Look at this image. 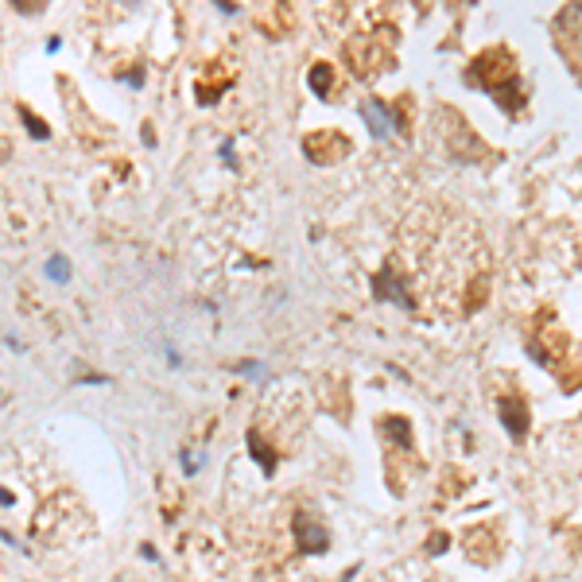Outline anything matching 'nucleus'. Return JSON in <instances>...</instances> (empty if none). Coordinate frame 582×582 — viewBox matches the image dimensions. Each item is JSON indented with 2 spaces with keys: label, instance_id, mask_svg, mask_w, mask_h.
<instances>
[{
  "label": "nucleus",
  "instance_id": "obj_7",
  "mask_svg": "<svg viewBox=\"0 0 582 582\" xmlns=\"http://www.w3.org/2000/svg\"><path fill=\"white\" fill-rule=\"evenodd\" d=\"M249 450H252V458H257V462L264 466V470H272V466H276V462H272V454H268V450L260 447V439H257V435H249Z\"/></svg>",
  "mask_w": 582,
  "mask_h": 582
},
{
  "label": "nucleus",
  "instance_id": "obj_6",
  "mask_svg": "<svg viewBox=\"0 0 582 582\" xmlns=\"http://www.w3.org/2000/svg\"><path fill=\"white\" fill-rule=\"evenodd\" d=\"M47 276H50L55 283H67V280H70V264H67L62 257H50V260H47Z\"/></svg>",
  "mask_w": 582,
  "mask_h": 582
},
{
  "label": "nucleus",
  "instance_id": "obj_4",
  "mask_svg": "<svg viewBox=\"0 0 582 582\" xmlns=\"http://www.w3.org/2000/svg\"><path fill=\"white\" fill-rule=\"evenodd\" d=\"M295 532H299L303 551H326V536L318 524H307V516H295Z\"/></svg>",
  "mask_w": 582,
  "mask_h": 582
},
{
  "label": "nucleus",
  "instance_id": "obj_1",
  "mask_svg": "<svg viewBox=\"0 0 582 582\" xmlns=\"http://www.w3.org/2000/svg\"><path fill=\"white\" fill-rule=\"evenodd\" d=\"M373 295H377V299H388V303H396V307L412 311V295H407V287L396 280V276H392V268H381V272H377Z\"/></svg>",
  "mask_w": 582,
  "mask_h": 582
},
{
  "label": "nucleus",
  "instance_id": "obj_3",
  "mask_svg": "<svg viewBox=\"0 0 582 582\" xmlns=\"http://www.w3.org/2000/svg\"><path fill=\"white\" fill-rule=\"evenodd\" d=\"M501 424L508 427L513 439H520V435L528 431V407H520L516 400H505V404H501Z\"/></svg>",
  "mask_w": 582,
  "mask_h": 582
},
{
  "label": "nucleus",
  "instance_id": "obj_2",
  "mask_svg": "<svg viewBox=\"0 0 582 582\" xmlns=\"http://www.w3.org/2000/svg\"><path fill=\"white\" fill-rule=\"evenodd\" d=\"M361 116H365L369 133H373L377 140H388V136H392V128H396V116H392V113H388V109H384L377 97H369L365 105H361Z\"/></svg>",
  "mask_w": 582,
  "mask_h": 582
},
{
  "label": "nucleus",
  "instance_id": "obj_8",
  "mask_svg": "<svg viewBox=\"0 0 582 582\" xmlns=\"http://www.w3.org/2000/svg\"><path fill=\"white\" fill-rule=\"evenodd\" d=\"M24 121H27V128H32V133L39 136V140H47V125H43L39 116H32V113H27V109H24Z\"/></svg>",
  "mask_w": 582,
  "mask_h": 582
},
{
  "label": "nucleus",
  "instance_id": "obj_9",
  "mask_svg": "<svg viewBox=\"0 0 582 582\" xmlns=\"http://www.w3.org/2000/svg\"><path fill=\"white\" fill-rule=\"evenodd\" d=\"M4 151H8V144H0V156H4Z\"/></svg>",
  "mask_w": 582,
  "mask_h": 582
},
{
  "label": "nucleus",
  "instance_id": "obj_5",
  "mask_svg": "<svg viewBox=\"0 0 582 582\" xmlns=\"http://www.w3.org/2000/svg\"><path fill=\"white\" fill-rule=\"evenodd\" d=\"M311 90H315L318 97H326V90H330V67H315L311 70Z\"/></svg>",
  "mask_w": 582,
  "mask_h": 582
}]
</instances>
